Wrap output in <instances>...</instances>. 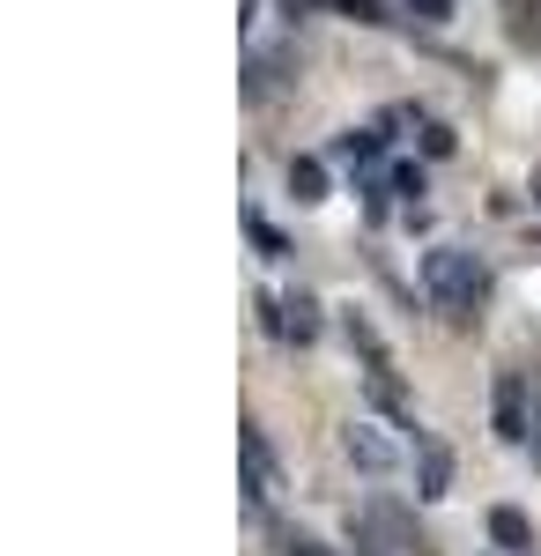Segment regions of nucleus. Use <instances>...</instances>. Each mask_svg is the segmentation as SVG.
Masks as SVG:
<instances>
[{"label":"nucleus","instance_id":"f257e3e1","mask_svg":"<svg viewBox=\"0 0 541 556\" xmlns=\"http://www.w3.org/2000/svg\"><path fill=\"white\" fill-rule=\"evenodd\" d=\"M423 290L445 304V312H475V304L490 298V275H482V260H475V253L438 245V253H423Z\"/></svg>","mask_w":541,"mask_h":556},{"label":"nucleus","instance_id":"f03ea898","mask_svg":"<svg viewBox=\"0 0 541 556\" xmlns=\"http://www.w3.org/2000/svg\"><path fill=\"white\" fill-rule=\"evenodd\" d=\"M238 468H246V497L260 505V513H267V505L282 497V468H275V453H267V438H260L252 424L238 430Z\"/></svg>","mask_w":541,"mask_h":556},{"label":"nucleus","instance_id":"7ed1b4c3","mask_svg":"<svg viewBox=\"0 0 541 556\" xmlns=\"http://www.w3.org/2000/svg\"><path fill=\"white\" fill-rule=\"evenodd\" d=\"M490 408H498V438L504 445H527V438H534V408H527V379H519V371H498Z\"/></svg>","mask_w":541,"mask_h":556},{"label":"nucleus","instance_id":"20e7f679","mask_svg":"<svg viewBox=\"0 0 541 556\" xmlns=\"http://www.w3.org/2000/svg\"><path fill=\"white\" fill-rule=\"evenodd\" d=\"M341 453H349L364 475H393V468H401V445H393L378 424H349V430H341Z\"/></svg>","mask_w":541,"mask_h":556},{"label":"nucleus","instance_id":"39448f33","mask_svg":"<svg viewBox=\"0 0 541 556\" xmlns=\"http://www.w3.org/2000/svg\"><path fill=\"white\" fill-rule=\"evenodd\" d=\"M416 497H445V490H453V453H445V445H438V438H423L416 445Z\"/></svg>","mask_w":541,"mask_h":556},{"label":"nucleus","instance_id":"423d86ee","mask_svg":"<svg viewBox=\"0 0 541 556\" xmlns=\"http://www.w3.org/2000/svg\"><path fill=\"white\" fill-rule=\"evenodd\" d=\"M490 542H498L504 556H519L527 542H534V527H527V513H519V505H498V513H490Z\"/></svg>","mask_w":541,"mask_h":556},{"label":"nucleus","instance_id":"0eeeda50","mask_svg":"<svg viewBox=\"0 0 541 556\" xmlns=\"http://www.w3.org/2000/svg\"><path fill=\"white\" fill-rule=\"evenodd\" d=\"M290 193L312 208V201H327V172H319V156H290Z\"/></svg>","mask_w":541,"mask_h":556},{"label":"nucleus","instance_id":"6e6552de","mask_svg":"<svg viewBox=\"0 0 541 556\" xmlns=\"http://www.w3.org/2000/svg\"><path fill=\"white\" fill-rule=\"evenodd\" d=\"M275 327H282L290 342H312V334H319V304L312 298H282V319H275Z\"/></svg>","mask_w":541,"mask_h":556},{"label":"nucleus","instance_id":"1a4fd4ad","mask_svg":"<svg viewBox=\"0 0 541 556\" xmlns=\"http://www.w3.org/2000/svg\"><path fill=\"white\" fill-rule=\"evenodd\" d=\"M372 401H378V408H393V416H401V379H393V364H386V356L372 364Z\"/></svg>","mask_w":541,"mask_h":556},{"label":"nucleus","instance_id":"9d476101","mask_svg":"<svg viewBox=\"0 0 541 556\" xmlns=\"http://www.w3.org/2000/svg\"><path fill=\"white\" fill-rule=\"evenodd\" d=\"M246 230H252V245H260L267 260H282V253H290V238H282V230H275L267 215H246Z\"/></svg>","mask_w":541,"mask_h":556},{"label":"nucleus","instance_id":"9b49d317","mask_svg":"<svg viewBox=\"0 0 541 556\" xmlns=\"http://www.w3.org/2000/svg\"><path fill=\"white\" fill-rule=\"evenodd\" d=\"M334 156H349V164H372V156H378V134H341V141H334Z\"/></svg>","mask_w":541,"mask_h":556},{"label":"nucleus","instance_id":"f8f14e48","mask_svg":"<svg viewBox=\"0 0 541 556\" xmlns=\"http://www.w3.org/2000/svg\"><path fill=\"white\" fill-rule=\"evenodd\" d=\"M341 15H356V23H386V8H378V0H341Z\"/></svg>","mask_w":541,"mask_h":556},{"label":"nucleus","instance_id":"ddd939ff","mask_svg":"<svg viewBox=\"0 0 541 556\" xmlns=\"http://www.w3.org/2000/svg\"><path fill=\"white\" fill-rule=\"evenodd\" d=\"M282 556H334L327 542H312V534H290V542H282Z\"/></svg>","mask_w":541,"mask_h":556},{"label":"nucleus","instance_id":"4468645a","mask_svg":"<svg viewBox=\"0 0 541 556\" xmlns=\"http://www.w3.org/2000/svg\"><path fill=\"white\" fill-rule=\"evenodd\" d=\"M423 149L430 156H453V127H423Z\"/></svg>","mask_w":541,"mask_h":556},{"label":"nucleus","instance_id":"2eb2a0df","mask_svg":"<svg viewBox=\"0 0 541 556\" xmlns=\"http://www.w3.org/2000/svg\"><path fill=\"white\" fill-rule=\"evenodd\" d=\"M416 15H423V23H445V15H453V0H416Z\"/></svg>","mask_w":541,"mask_h":556},{"label":"nucleus","instance_id":"dca6fc26","mask_svg":"<svg viewBox=\"0 0 541 556\" xmlns=\"http://www.w3.org/2000/svg\"><path fill=\"white\" fill-rule=\"evenodd\" d=\"M290 8H304V0H290Z\"/></svg>","mask_w":541,"mask_h":556}]
</instances>
